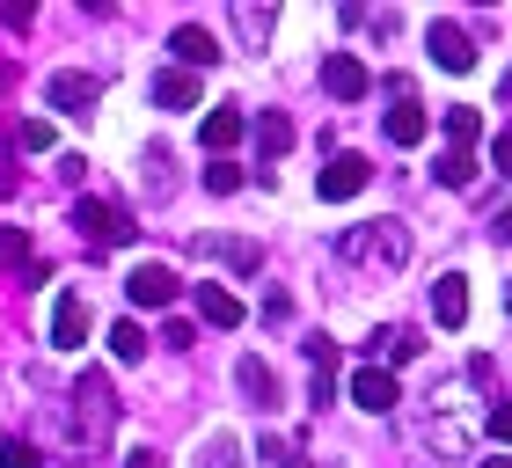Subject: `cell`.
Segmentation results:
<instances>
[{"mask_svg": "<svg viewBox=\"0 0 512 468\" xmlns=\"http://www.w3.org/2000/svg\"><path fill=\"white\" fill-rule=\"evenodd\" d=\"M337 256H344V264H366V271H403V264H410V227H403V220L344 227V234H337Z\"/></svg>", "mask_w": 512, "mask_h": 468, "instance_id": "1", "label": "cell"}, {"mask_svg": "<svg viewBox=\"0 0 512 468\" xmlns=\"http://www.w3.org/2000/svg\"><path fill=\"white\" fill-rule=\"evenodd\" d=\"M110 425H118V395H110V381L88 366L74 381V439H81V447H103Z\"/></svg>", "mask_w": 512, "mask_h": 468, "instance_id": "2", "label": "cell"}, {"mask_svg": "<svg viewBox=\"0 0 512 468\" xmlns=\"http://www.w3.org/2000/svg\"><path fill=\"white\" fill-rule=\"evenodd\" d=\"M74 227H81L88 249H118V242H132V234H139L125 205H103V198H81V205H74Z\"/></svg>", "mask_w": 512, "mask_h": 468, "instance_id": "3", "label": "cell"}, {"mask_svg": "<svg viewBox=\"0 0 512 468\" xmlns=\"http://www.w3.org/2000/svg\"><path fill=\"white\" fill-rule=\"evenodd\" d=\"M366 183H374V161H366V154H330V161H322V176H315V191L330 205H344V198H359Z\"/></svg>", "mask_w": 512, "mask_h": 468, "instance_id": "4", "label": "cell"}, {"mask_svg": "<svg viewBox=\"0 0 512 468\" xmlns=\"http://www.w3.org/2000/svg\"><path fill=\"white\" fill-rule=\"evenodd\" d=\"M388 96H395V110H388V139H395V147H425V110H417V96H410V81L403 74H395L388 81Z\"/></svg>", "mask_w": 512, "mask_h": 468, "instance_id": "5", "label": "cell"}, {"mask_svg": "<svg viewBox=\"0 0 512 468\" xmlns=\"http://www.w3.org/2000/svg\"><path fill=\"white\" fill-rule=\"evenodd\" d=\"M96 96H103L96 74H52V81H44V103L66 110V117H88V110H96Z\"/></svg>", "mask_w": 512, "mask_h": 468, "instance_id": "6", "label": "cell"}, {"mask_svg": "<svg viewBox=\"0 0 512 468\" xmlns=\"http://www.w3.org/2000/svg\"><path fill=\"white\" fill-rule=\"evenodd\" d=\"M352 403H359L366 417H388L395 403H403V388H395L388 366H359V373H352Z\"/></svg>", "mask_w": 512, "mask_h": 468, "instance_id": "7", "label": "cell"}, {"mask_svg": "<svg viewBox=\"0 0 512 468\" xmlns=\"http://www.w3.org/2000/svg\"><path fill=\"white\" fill-rule=\"evenodd\" d=\"M322 88H330L337 103H359V96H374V74H366L352 52H330L322 59Z\"/></svg>", "mask_w": 512, "mask_h": 468, "instance_id": "8", "label": "cell"}, {"mask_svg": "<svg viewBox=\"0 0 512 468\" xmlns=\"http://www.w3.org/2000/svg\"><path fill=\"white\" fill-rule=\"evenodd\" d=\"M125 300H132V308H169V300H176V271L169 264H139L125 278Z\"/></svg>", "mask_w": 512, "mask_h": 468, "instance_id": "9", "label": "cell"}, {"mask_svg": "<svg viewBox=\"0 0 512 468\" xmlns=\"http://www.w3.org/2000/svg\"><path fill=\"white\" fill-rule=\"evenodd\" d=\"M432 315H439V330H461V322H469V278L461 271H447L432 286Z\"/></svg>", "mask_w": 512, "mask_h": 468, "instance_id": "10", "label": "cell"}, {"mask_svg": "<svg viewBox=\"0 0 512 468\" xmlns=\"http://www.w3.org/2000/svg\"><path fill=\"white\" fill-rule=\"evenodd\" d=\"M432 59L447 66V74H469V66H476V44H469V30H454V22H432Z\"/></svg>", "mask_w": 512, "mask_h": 468, "instance_id": "11", "label": "cell"}, {"mask_svg": "<svg viewBox=\"0 0 512 468\" xmlns=\"http://www.w3.org/2000/svg\"><path fill=\"white\" fill-rule=\"evenodd\" d=\"M308 366H315V381H308V403L322 410L337 395V344L330 337H308Z\"/></svg>", "mask_w": 512, "mask_h": 468, "instance_id": "12", "label": "cell"}, {"mask_svg": "<svg viewBox=\"0 0 512 468\" xmlns=\"http://www.w3.org/2000/svg\"><path fill=\"white\" fill-rule=\"evenodd\" d=\"M81 337H88V300H81V293H59V308H52V344L74 351Z\"/></svg>", "mask_w": 512, "mask_h": 468, "instance_id": "13", "label": "cell"}, {"mask_svg": "<svg viewBox=\"0 0 512 468\" xmlns=\"http://www.w3.org/2000/svg\"><path fill=\"white\" fill-rule=\"evenodd\" d=\"M242 132H249L242 103H220V110H213V117H205V125H198V139H205V147H213V154H227V147H235Z\"/></svg>", "mask_w": 512, "mask_h": 468, "instance_id": "14", "label": "cell"}, {"mask_svg": "<svg viewBox=\"0 0 512 468\" xmlns=\"http://www.w3.org/2000/svg\"><path fill=\"white\" fill-rule=\"evenodd\" d=\"M198 322H213V330H242V300L227 286H198Z\"/></svg>", "mask_w": 512, "mask_h": 468, "instance_id": "15", "label": "cell"}, {"mask_svg": "<svg viewBox=\"0 0 512 468\" xmlns=\"http://www.w3.org/2000/svg\"><path fill=\"white\" fill-rule=\"evenodd\" d=\"M169 52H176L183 74H198V66H220V44L205 37V30H176V37H169Z\"/></svg>", "mask_w": 512, "mask_h": 468, "instance_id": "16", "label": "cell"}, {"mask_svg": "<svg viewBox=\"0 0 512 468\" xmlns=\"http://www.w3.org/2000/svg\"><path fill=\"white\" fill-rule=\"evenodd\" d=\"M154 103H161V110H198V74H183V66L154 74Z\"/></svg>", "mask_w": 512, "mask_h": 468, "instance_id": "17", "label": "cell"}, {"mask_svg": "<svg viewBox=\"0 0 512 468\" xmlns=\"http://www.w3.org/2000/svg\"><path fill=\"white\" fill-rule=\"evenodd\" d=\"M235 381H242V395H249L256 410H271V403H278V373H271L264 359H242V366H235Z\"/></svg>", "mask_w": 512, "mask_h": 468, "instance_id": "18", "label": "cell"}, {"mask_svg": "<svg viewBox=\"0 0 512 468\" xmlns=\"http://www.w3.org/2000/svg\"><path fill=\"white\" fill-rule=\"evenodd\" d=\"M374 351H381L388 366H410L417 351H425V337H417V330H403V322H395V330H381V337H374Z\"/></svg>", "mask_w": 512, "mask_h": 468, "instance_id": "19", "label": "cell"}, {"mask_svg": "<svg viewBox=\"0 0 512 468\" xmlns=\"http://www.w3.org/2000/svg\"><path fill=\"white\" fill-rule=\"evenodd\" d=\"M256 147H264V161H278V154L293 147V117H278V110H264V117H256Z\"/></svg>", "mask_w": 512, "mask_h": 468, "instance_id": "20", "label": "cell"}, {"mask_svg": "<svg viewBox=\"0 0 512 468\" xmlns=\"http://www.w3.org/2000/svg\"><path fill=\"white\" fill-rule=\"evenodd\" d=\"M439 183H447V191H469V183H476V154L447 147V154H439Z\"/></svg>", "mask_w": 512, "mask_h": 468, "instance_id": "21", "label": "cell"}, {"mask_svg": "<svg viewBox=\"0 0 512 468\" xmlns=\"http://www.w3.org/2000/svg\"><path fill=\"white\" fill-rule=\"evenodd\" d=\"M198 249L227 256V264H235V271H256V264H264V249H256V242H235V234H213V242H198Z\"/></svg>", "mask_w": 512, "mask_h": 468, "instance_id": "22", "label": "cell"}, {"mask_svg": "<svg viewBox=\"0 0 512 468\" xmlns=\"http://www.w3.org/2000/svg\"><path fill=\"white\" fill-rule=\"evenodd\" d=\"M476 132H483V110L454 103V110H447V139H454V147H476Z\"/></svg>", "mask_w": 512, "mask_h": 468, "instance_id": "23", "label": "cell"}, {"mask_svg": "<svg viewBox=\"0 0 512 468\" xmlns=\"http://www.w3.org/2000/svg\"><path fill=\"white\" fill-rule=\"evenodd\" d=\"M110 351H118L125 366H139L147 359V330H139V322H118V330H110Z\"/></svg>", "mask_w": 512, "mask_h": 468, "instance_id": "24", "label": "cell"}, {"mask_svg": "<svg viewBox=\"0 0 512 468\" xmlns=\"http://www.w3.org/2000/svg\"><path fill=\"white\" fill-rule=\"evenodd\" d=\"M198 468H249V461H242V447H235V439L220 432V439H205V454H198Z\"/></svg>", "mask_w": 512, "mask_h": 468, "instance_id": "25", "label": "cell"}, {"mask_svg": "<svg viewBox=\"0 0 512 468\" xmlns=\"http://www.w3.org/2000/svg\"><path fill=\"white\" fill-rule=\"evenodd\" d=\"M22 264H37V256H30V234L8 227V234H0V271H22Z\"/></svg>", "mask_w": 512, "mask_h": 468, "instance_id": "26", "label": "cell"}, {"mask_svg": "<svg viewBox=\"0 0 512 468\" xmlns=\"http://www.w3.org/2000/svg\"><path fill=\"white\" fill-rule=\"evenodd\" d=\"M271 22H278V8H235V30H242L249 44H264V37H271Z\"/></svg>", "mask_w": 512, "mask_h": 468, "instance_id": "27", "label": "cell"}, {"mask_svg": "<svg viewBox=\"0 0 512 468\" xmlns=\"http://www.w3.org/2000/svg\"><path fill=\"white\" fill-rule=\"evenodd\" d=\"M205 191H213V198H235V191H242V169H235V161H213V169H205Z\"/></svg>", "mask_w": 512, "mask_h": 468, "instance_id": "28", "label": "cell"}, {"mask_svg": "<svg viewBox=\"0 0 512 468\" xmlns=\"http://www.w3.org/2000/svg\"><path fill=\"white\" fill-rule=\"evenodd\" d=\"M52 139H59V132L44 125V117H30V125L15 132V147H22V154H52Z\"/></svg>", "mask_w": 512, "mask_h": 468, "instance_id": "29", "label": "cell"}, {"mask_svg": "<svg viewBox=\"0 0 512 468\" xmlns=\"http://www.w3.org/2000/svg\"><path fill=\"white\" fill-rule=\"evenodd\" d=\"M0 468H44V454L30 447V439H8V447H0Z\"/></svg>", "mask_w": 512, "mask_h": 468, "instance_id": "30", "label": "cell"}, {"mask_svg": "<svg viewBox=\"0 0 512 468\" xmlns=\"http://www.w3.org/2000/svg\"><path fill=\"white\" fill-rule=\"evenodd\" d=\"M147 191L169 198V154H161V147H147Z\"/></svg>", "mask_w": 512, "mask_h": 468, "instance_id": "31", "label": "cell"}, {"mask_svg": "<svg viewBox=\"0 0 512 468\" xmlns=\"http://www.w3.org/2000/svg\"><path fill=\"white\" fill-rule=\"evenodd\" d=\"M432 447H447V454H461V425H447V417H432Z\"/></svg>", "mask_w": 512, "mask_h": 468, "instance_id": "32", "label": "cell"}, {"mask_svg": "<svg viewBox=\"0 0 512 468\" xmlns=\"http://www.w3.org/2000/svg\"><path fill=\"white\" fill-rule=\"evenodd\" d=\"M161 344H176V351H191V344H198V330H191V322H183V315H176V322H169V330H161Z\"/></svg>", "mask_w": 512, "mask_h": 468, "instance_id": "33", "label": "cell"}, {"mask_svg": "<svg viewBox=\"0 0 512 468\" xmlns=\"http://www.w3.org/2000/svg\"><path fill=\"white\" fill-rule=\"evenodd\" d=\"M491 432H498L505 447H512V403H491Z\"/></svg>", "mask_w": 512, "mask_h": 468, "instance_id": "34", "label": "cell"}, {"mask_svg": "<svg viewBox=\"0 0 512 468\" xmlns=\"http://www.w3.org/2000/svg\"><path fill=\"white\" fill-rule=\"evenodd\" d=\"M498 176H512V125L498 132Z\"/></svg>", "mask_w": 512, "mask_h": 468, "instance_id": "35", "label": "cell"}, {"mask_svg": "<svg viewBox=\"0 0 512 468\" xmlns=\"http://www.w3.org/2000/svg\"><path fill=\"white\" fill-rule=\"evenodd\" d=\"M125 468H169V461H161V454H147V447H139V454H125Z\"/></svg>", "mask_w": 512, "mask_h": 468, "instance_id": "36", "label": "cell"}, {"mask_svg": "<svg viewBox=\"0 0 512 468\" xmlns=\"http://www.w3.org/2000/svg\"><path fill=\"white\" fill-rule=\"evenodd\" d=\"M491 234H498V242H505V249H512V205H505V213H498V220H491Z\"/></svg>", "mask_w": 512, "mask_h": 468, "instance_id": "37", "label": "cell"}, {"mask_svg": "<svg viewBox=\"0 0 512 468\" xmlns=\"http://www.w3.org/2000/svg\"><path fill=\"white\" fill-rule=\"evenodd\" d=\"M483 468H512V461H483Z\"/></svg>", "mask_w": 512, "mask_h": 468, "instance_id": "38", "label": "cell"}, {"mask_svg": "<svg viewBox=\"0 0 512 468\" xmlns=\"http://www.w3.org/2000/svg\"><path fill=\"white\" fill-rule=\"evenodd\" d=\"M505 308H512V293H505Z\"/></svg>", "mask_w": 512, "mask_h": 468, "instance_id": "39", "label": "cell"}]
</instances>
